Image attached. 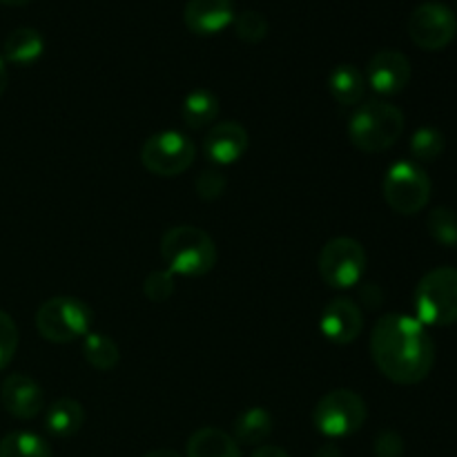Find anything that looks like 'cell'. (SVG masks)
<instances>
[{
	"label": "cell",
	"mask_w": 457,
	"mask_h": 457,
	"mask_svg": "<svg viewBox=\"0 0 457 457\" xmlns=\"http://www.w3.org/2000/svg\"><path fill=\"white\" fill-rule=\"evenodd\" d=\"M370 357L384 378L395 384H420L436 364V344L427 326L409 315H384L370 333Z\"/></svg>",
	"instance_id": "obj_1"
},
{
	"label": "cell",
	"mask_w": 457,
	"mask_h": 457,
	"mask_svg": "<svg viewBox=\"0 0 457 457\" xmlns=\"http://www.w3.org/2000/svg\"><path fill=\"white\" fill-rule=\"evenodd\" d=\"M404 132V114L388 101L370 98L355 107L348 119V138L361 152H384L395 145Z\"/></svg>",
	"instance_id": "obj_2"
},
{
	"label": "cell",
	"mask_w": 457,
	"mask_h": 457,
	"mask_svg": "<svg viewBox=\"0 0 457 457\" xmlns=\"http://www.w3.org/2000/svg\"><path fill=\"white\" fill-rule=\"evenodd\" d=\"M161 257L172 275L204 277L217 263V245L201 228L174 226L161 237Z\"/></svg>",
	"instance_id": "obj_3"
},
{
	"label": "cell",
	"mask_w": 457,
	"mask_h": 457,
	"mask_svg": "<svg viewBox=\"0 0 457 457\" xmlns=\"http://www.w3.org/2000/svg\"><path fill=\"white\" fill-rule=\"evenodd\" d=\"M415 311L424 326L457 324V268H436L420 279Z\"/></svg>",
	"instance_id": "obj_4"
},
{
	"label": "cell",
	"mask_w": 457,
	"mask_h": 457,
	"mask_svg": "<svg viewBox=\"0 0 457 457\" xmlns=\"http://www.w3.org/2000/svg\"><path fill=\"white\" fill-rule=\"evenodd\" d=\"M92 326V308L76 297H52L36 312L40 337L54 344H67L85 337Z\"/></svg>",
	"instance_id": "obj_5"
},
{
	"label": "cell",
	"mask_w": 457,
	"mask_h": 457,
	"mask_svg": "<svg viewBox=\"0 0 457 457\" xmlns=\"http://www.w3.org/2000/svg\"><path fill=\"white\" fill-rule=\"evenodd\" d=\"M382 192L388 208L395 210L397 214L411 217V214L422 212L424 205L431 199V179L422 165L413 161H400L388 168Z\"/></svg>",
	"instance_id": "obj_6"
},
{
	"label": "cell",
	"mask_w": 457,
	"mask_h": 457,
	"mask_svg": "<svg viewBox=\"0 0 457 457\" xmlns=\"http://www.w3.org/2000/svg\"><path fill=\"white\" fill-rule=\"evenodd\" d=\"M366 402L348 388L330 391L317 402L312 424L326 437H348L360 431L366 422Z\"/></svg>",
	"instance_id": "obj_7"
},
{
	"label": "cell",
	"mask_w": 457,
	"mask_h": 457,
	"mask_svg": "<svg viewBox=\"0 0 457 457\" xmlns=\"http://www.w3.org/2000/svg\"><path fill=\"white\" fill-rule=\"evenodd\" d=\"M317 270L330 288H353L366 272L364 245L353 237H335L321 248Z\"/></svg>",
	"instance_id": "obj_8"
},
{
	"label": "cell",
	"mask_w": 457,
	"mask_h": 457,
	"mask_svg": "<svg viewBox=\"0 0 457 457\" xmlns=\"http://www.w3.org/2000/svg\"><path fill=\"white\" fill-rule=\"evenodd\" d=\"M196 156V147L186 134L165 129L156 132L143 143L141 163L147 172L156 177H179L192 165Z\"/></svg>",
	"instance_id": "obj_9"
},
{
	"label": "cell",
	"mask_w": 457,
	"mask_h": 457,
	"mask_svg": "<svg viewBox=\"0 0 457 457\" xmlns=\"http://www.w3.org/2000/svg\"><path fill=\"white\" fill-rule=\"evenodd\" d=\"M409 38L427 52H440L453 43L457 34V18L445 3H422L411 12L406 22Z\"/></svg>",
	"instance_id": "obj_10"
},
{
	"label": "cell",
	"mask_w": 457,
	"mask_h": 457,
	"mask_svg": "<svg viewBox=\"0 0 457 457\" xmlns=\"http://www.w3.org/2000/svg\"><path fill=\"white\" fill-rule=\"evenodd\" d=\"M411 80V61L397 49H379L366 67V83L382 96L400 94Z\"/></svg>",
	"instance_id": "obj_11"
},
{
	"label": "cell",
	"mask_w": 457,
	"mask_h": 457,
	"mask_svg": "<svg viewBox=\"0 0 457 457\" xmlns=\"http://www.w3.org/2000/svg\"><path fill=\"white\" fill-rule=\"evenodd\" d=\"M320 330L328 342L346 346V344L355 342L364 330V315L353 299H330L321 311Z\"/></svg>",
	"instance_id": "obj_12"
},
{
	"label": "cell",
	"mask_w": 457,
	"mask_h": 457,
	"mask_svg": "<svg viewBox=\"0 0 457 457\" xmlns=\"http://www.w3.org/2000/svg\"><path fill=\"white\" fill-rule=\"evenodd\" d=\"M3 409L16 420H31L45 409L43 388L29 375L12 373L0 386Z\"/></svg>",
	"instance_id": "obj_13"
},
{
	"label": "cell",
	"mask_w": 457,
	"mask_h": 457,
	"mask_svg": "<svg viewBox=\"0 0 457 457\" xmlns=\"http://www.w3.org/2000/svg\"><path fill=\"white\" fill-rule=\"evenodd\" d=\"M183 21L199 36L219 34L235 21V0H187Z\"/></svg>",
	"instance_id": "obj_14"
},
{
	"label": "cell",
	"mask_w": 457,
	"mask_h": 457,
	"mask_svg": "<svg viewBox=\"0 0 457 457\" xmlns=\"http://www.w3.org/2000/svg\"><path fill=\"white\" fill-rule=\"evenodd\" d=\"M204 150L217 165L237 163L248 150V129L237 120L214 123L205 137Z\"/></svg>",
	"instance_id": "obj_15"
},
{
	"label": "cell",
	"mask_w": 457,
	"mask_h": 457,
	"mask_svg": "<svg viewBox=\"0 0 457 457\" xmlns=\"http://www.w3.org/2000/svg\"><path fill=\"white\" fill-rule=\"evenodd\" d=\"M187 457H241V446L232 436L214 427H204L190 436L186 445Z\"/></svg>",
	"instance_id": "obj_16"
},
{
	"label": "cell",
	"mask_w": 457,
	"mask_h": 457,
	"mask_svg": "<svg viewBox=\"0 0 457 457\" xmlns=\"http://www.w3.org/2000/svg\"><path fill=\"white\" fill-rule=\"evenodd\" d=\"M3 58L16 65H29L36 62L45 52V40L34 27H18L4 38Z\"/></svg>",
	"instance_id": "obj_17"
},
{
	"label": "cell",
	"mask_w": 457,
	"mask_h": 457,
	"mask_svg": "<svg viewBox=\"0 0 457 457\" xmlns=\"http://www.w3.org/2000/svg\"><path fill=\"white\" fill-rule=\"evenodd\" d=\"M328 89L339 105L357 107L366 94V76L355 65H337L328 76Z\"/></svg>",
	"instance_id": "obj_18"
},
{
	"label": "cell",
	"mask_w": 457,
	"mask_h": 457,
	"mask_svg": "<svg viewBox=\"0 0 457 457\" xmlns=\"http://www.w3.org/2000/svg\"><path fill=\"white\" fill-rule=\"evenodd\" d=\"M85 424V409L80 402L71 400V397H62L56 400L47 409L45 415V427L52 436L56 437H71L83 428Z\"/></svg>",
	"instance_id": "obj_19"
},
{
	"label": "cell",
	"mask_w": 457,
	"mask_h": 457,
	"mask_svg": "<svg viewBox=\"0 0 457 457\" xmlns=\"http://www.w3.org/2000/svg\"><path fill=\"white\" fill-rule=\"evenodd\" d=\"M272 431H275V420H272V415L266 409H262V406H253V409L244 411L235 420V428H232L235 436L232 437L237 440V445L257 446L262 442H266L272 436Z\"/></svg>",
	"instance_id": "obj_20"
},
{
	"label": "cell",
	"mask_w": 457,
	"mask_h": 457,
	"mask_svg": "<svg viewBox=\"0 0 457 457\" xmlns=\"http://www.w3.org/2000/svg\"><path fill=\"white\" fill-rule=\"evenodd\" d=\"M219 110H221V105H219V98L212 92H208V89H195L183 101L181 116L187 128L201 129L208 128V125H212L217 120Z\"/></svg>",
	"instance_id": "obj_21"
},
{
	"label": "cell",
	"mask_w": 457,
	"mask_h": 457,
	"mask_svg": "<svg viewBox=\"0 0 457 457\" xmlns=\"http://www.w3.org/2000/svg\"><path fill=\"white\" fill-rule=\"evenodd\" d=\"M83 357L92 369L107 373L119 364L120 351L114 339L107 337V335L87 333L83 339Z\"/></svg>",
	"instance_id": "obj_22"
},
{
	"label": "cell",
	"mask_w": 457,
	"mask_h": 457,
	"mask_svg": "<svg viewBox=\"0 0 457 457\" xmlns=\"http://www.w3.org/2000/svg\"><path fill=\"white\" fill-rule=\"evenodd\" d=\"M0 457H52V449L36 433L16 431L0 440Z\"/></svg>",
	"instance_id": "obj_23"
},
{
	"label": "cell",
	"mask_w": 457,
	"mask_h": 457,
	"mask_svg": "<svg viewBox=\"0 0 457 457\" xmlns=\"http://www.w3.org/2000/svg\"><path fill=\"white\" fill-rule=\"evenodd\" d=\"M428 235L442 245H457V212L451 208H433L427 217Z\"/></svg>",
	"instance_id": "obj_24"
},
{
	"label": "cell",
	"mask_w": 457,
	"mask_h": 457,
	"mask_svg": "<svg viewBox=\"0 0 457 457\" xmlns=\"http://www.w3.org/2000/svg\"><path fill=\"white\" fill-rule=\"evenodd\" d=\"M445 134L436 128H420L411 137V154L418 161H436L445 152Z\"/></svg>",
	"instance_id": "obj_25"
},
{
	"label": "cell",
	"mask_w": 457,
	"mask_h": 457,
	"mask_svg": "<svg viewBox=\"0 0 457 457\" xmlns=\"http://www.w3.org/2000/svg\"><path fill=\"white\" fill-rule=\"evenodd\" d=\"M232 25H235L237 38L244 40V43H250V45L262 43V40L268 36L266 16L254 12V9H245V12H241L239 16H235Z\"/></svg>",
	"instance_id": "obj_26"
},
{
	"label": "cell",
	"mask_w": 457,
	"mask_h": 457,
	"mask_svg": "<svg viewBox=\"0 0 457 457\" xmlns=\"http://www.w3.org/2000/svg\"><path fill=\"white\" fill-rule=\"evenodd\" d=\"M143 293L150 302L163 303L177 293V286H174V275L170 270H154L145 277L143 281Z\"/></svg>",
	"instance_id": "obj_27"
},
{
	"label": "cell",
	"mask_w": 457,
	"mask_h": 457,
	"mask_svg": "<svg viewBox=\"0 0 457 457\" xmlns=\"http://www.w3.org/2000/svg\"><path fill=\"white\" fill-rule=\"evenodd\" d=\"M18 351V326L4 311H0V370L7 369Z\"/></svg>",
	"instance_id": "obj_28"
},
{
	"label": "cell",
	"mask_w": 457,
	"mask_h": 457,
	"mask_svg": "<svg viewBox=\"0 0 457 457\" xmlns=\"http://www.w3.org/2000/svg\"><path fill=\"white\" fill-rule=\"evenodd\" d=\"M226 186H228L226 177H223L219 170H204L195 181L196 195H199V199L204 201H217L219 196L226 192Z\"/></svg>",
	"instance_id": "obj_29"
},
{
	"label": "cell",
	"mask_w": 457,
	"mask_h": 457,
	"mask_svg": "<svg viewBox=\"0 0 457 457\" xmlns=\"http://www.w3.org/2000/svg\"><path fill=\"white\" fill-rule=\"evenodd\" d=\"M404 440L397 431H382L375 437V457H404Z\"/></svg>",
	"instance_id": "obj_30"
},
{
	"label": "cell",
	"mask_w": 457,
	"mask_h": 457,
	"mask_svg": "<svg viewBox=\"0 0 457 457\" xmlns=\"http://www.w3.org/2000/svg\"><path fill=\"white\" fill-rule=\"evenodd\" d=\"M360 299H361V302H364L369 308H378L379 303H382L384 293H382V288H379V286L366 284L364 288L360 290Z\"/></svg>",
	"instance_id": "obj_31"
},
{
	"label": "cell",
	"mask_w": 457,
	"mask_h": 457,
	"mask_svg": "<svg viewBox=\"0 0 457 457\" xmlns=\"http://www.w3.org/2000/svg\"><path fill=\"white\" fill-rule=\"evenodd\" d=\"M250 457H290V455H288V451H284L281 446L263 445V446H259V449L254 451Z\"/></svg>",
	"instance_id": "obj_32"
},
{
	"label": "cell",
	"mask_w": 457,
	"mask_h": 457,
	"mask_svg": "<svg viewBox=\"0 0 457 457\" xmlns=\"http://www.w3.org/2000/svg\"><path fill=\"white\" fill-rule=\"evenodd\" d=\"M315 457H344V455H342V449H339V446L324 445V446H320V449H317Z\"/></svg>",
	"instance_id": "obj_33"
},
{
	"label": "cell",
	"mask_w": 457,
	"mask_h": 457,
	"mask_svg": "<svg viewBox=\"0 0 457 457\" xmlns=\"http://www.w3.org/2000/svg\"><path fill=\"white\" fill-rule=\"evenodd\" d=\"M7 83H9V71H7V62H4V58L0 56V96L4 94V89H7Z\"/></svg>",
	"instance_id": "obj_34"
},
{
	"label": "cell",
	"mask_w": 457,
	"mask_h": 457,
	"mask_svg": "<svg viewBox=\"0 0 457 457\" xmlns=\"http://www.w3.org/2000/svg\"><path fill=\"white\" fill-rule=\"evenodd\" d=\"M143 457H181V455L172 449H156V451H150V453Z\"/></svg>",
	"instance_id": "obj_35"
},
{
	"label": "cell",
	"mask_w": 457,
	"mask_h": 457,
	"mask_svg": "<svg viewBox=\"0 0 457 457\" xmlns=\"http://www.w3.org/2000/svg\"><path fill=\"white\" fill-rule=\"evenodd\" d=\"M27 3H31V0H0V4H4V7H25Z\"/></svg>",
	"instance_id": "obj_36"
},
{
	"label": "cell",
	"mask_w": 457,
	"mask_h": 457,
	"mask_svg": "<svg viewBox=\"0 0 457 457\" xmlns=\"http://www.w3.org/2000/svg\"><path fill=\"white\" fill-rule=\"evenodd\" d=\"M455 3H457V0H455Z\"/></svg>",
	"instance_id": "obj_37"
}]
</instances>
